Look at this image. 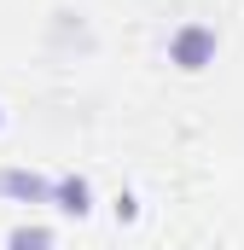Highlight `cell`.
Returning a JSON list of instances; mask_svg holds the SVG:
<instances>
[{"mask_svg":"<svg viewBox=\"0 0 244 250\" xmlns=\"http://www.w3.org/2000/svg\"><path fill=\"white\" fill-rule=\"evenodd\" d=\"M169 53H175V64H181V70H203V59L215 53V35H209L203 23H192V29H181V35L169 41Z\"/></svg>","mask_w":244,"mask_h":250,"instance_id":"cell-1","label":"cell"},{"mask_svg":"<svg viewBox=\"0 0 244 250\" xmlns=\"http://www.w3.org/2000/svg\"><path fill=\"white\" fill-rule=\"evenodd\" d=\"M0 192H6V198H23V204H47V198H53V181H41V175H29V169H6V175H0Z\"/></svg>","mask_w":244,"mask_h":250,"instance_id":"cell-2","label":"cell"},{"mask_svg":"<svg viewBox=\"0 0 244 250\" xmlns=\"http://www.w3.org/2000/svg\"><path fill=\"white\" fill-rule=\"evenodd\" d=\"M53 204L64 215H87V181H59L53 187Z\"/></svg>","mask_w":244,"mask_h":250,"instance_id":"cell-3","label":"cell"},{"mask_svg":"<svg viewBox=\"0 0 244 250\" xmlns=\"http://www.w3.org/2000/svg\"><path fill=\"white\" fill-rule=\"evenodd\" d=\"M12 250H53V239H47L41 227H18V233H12Z\"/></svg>","mask_w":244,"mask_h":250,"instance_id":"cell-4","label":"cell"}]
</instances>
